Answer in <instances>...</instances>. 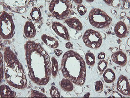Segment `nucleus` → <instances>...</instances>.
Wrapping results in <instances>:
<instances>
[{
  "label": "nucleus",
  "instance_id": "f257e3e1",
  "mask_svg": "<svg viewBox=\"0 0 130 98\" xmlns=\"http://www.w3.org/2000/svg\"><path fill=\"white\" fill-rule=\"evenodd\" d=\"M24 48L30 79L36 85H47L52 74L47 53L40 44L33 41H27Z\"/></svg>",
  "mask_w": 130,
  "mask_h": 98
},
{
  "label": "nucleus",
  "instance_id": "f03ea898",
  "mask_svg": "<svg viewBox=\"0 0 130 98\" xmlns=\"http://www.w3.org/2000/svg\"><path fill=\"white\" fill-rule=\"evenodd\" d=\"M61 71L64 78L76 85H84L86 68L82 57L72 50L65 52L61 62Z\"/></svg>",
  "mask_w": 130,
  "mask_h": 98
},
{
  "label": "nucleus",
  "instance_id": "7ed1b4c3",
  "mask_svg": "<svg viewBox=\"0 0 130 98\" xmlns=\"http://www.w3.org/2000/svg\"><path fill=\"white\" fill-rule=\"evenodd\" d=\"M4 60V72L7 83L19 89L26 88L27 80L23 66L9 47L5 49Z\"/></svg>",
  "mask_w": 130,
  "mask_h": 98
},
{
  "label": "nucleus",
  "instance_id": "20e7f679",
  "mask_svg": "<svg viewBox=\"0 0 130 98\" xmlns=\"http://www.w3.org/2000/svg\"><path fill=\"white\" fill-rule=\"evenodd\" d=\"M49 10L58 20L68 19L72 12V6L70 1L52 0L50 4Z\"/></svg>",
  "mask_w": 130,
  "mask_h": 98
},
{
  "label": "nucleus",
  "instance_id": "39448f33",
  "mask_svg": "<svg viewBox=\"0 0 130 98\" xmlns=\"http://www.w3.org/2000/svg\"><path fill=\"white\" fill-rule=\"evenodd\" d=\"M90 24L98 29H104L110 25L112 19L107 13L99 8L91 9L89 14Z\"/></svg>",
  "mask_w": 130,
  "mask_h": 98
},
{
  "label": "nucleus",
  "instance_id": "423d86ee",
  "mask_svg": "<svg viewBox=\"0 0 130 98\" xmlns=\"http://www.w3.org/2000/svg\"><path fill=\"white\" fill-rule=\"evenodd\" d=\"M1 36L3 39L12 38L14 36L15 25L12 16L3 11L1 14Z\"/></svg>",
  "mask_w": 130,
  "mask_h": 98
},
{
  "label": "nucleus",
  "instance_id": "0eeeda50",
  "mask_svg": "<svg viewBox=\"0 0 130 98\" xmlns=\"http://www.w3.org/2000/svg\"><path fill=\"white\" fill-rule=\"evenodd\" d=\"M83 41L86 46L95 49L101 46L102 39L100 34L98 32L92 29H89L83 34Z\"/></svg>",
  "mask_w": 130,
  "mask_h": 98
},
{
  "label": "nucleus",
  "instance_id": "6e6552de",
  "mask_svg": "<svg viewBox=\"0 0 130 98\" xmlns=\"http://www.w3.org/2000/svg\"><path fill=\"white\" fill-rule=\"evenodd\" d=\"M117 90L124 95L130 96V83L128 78L124 75H120L118 78Z\"/></svg>",
  "mask_w": 130,
  "mask_h": 98
},
{
  "label": "nucleus",
  "instance_id": "1a4fd4ad",
  "mask_svg": "<svg viewBox=\"0 0 130 98\" xmlns=\"http://www.w3.org/2000/svg\"><path fill=\"white\" fill-rule=\"evenodd\" d=\"M52 30L58 35L67 41L70 40L69 33L67 29L58 22H54L52 24Z\"/></svg>",
  "mask_w": 130,
  "mask_h": 98
},
{
  "label": "nucleus",
  "instance_id": "9d476101",
  "mask_svg": "<svg viewBox=\"0 0 130 98\" xmlns=\"http://www.w3.org/2000/svg\"><path fill=\"white\" fill-rule=\"evenodd\" d=\"M114 32L116 36L120 38L126 37L129 34V31L126 24L123 21H119L116 25Z\"/></svg>",
  "mask_w": 130,
  "mask_h": 98
},
{
  "label": "nucleus",
  "instance_id": "9b49d317",
  "mask_svg": "<svg viewBox=\"0 0 130 98\" xmlns=\"http://www.w3.org/2000/svg\"><path fill=\"white\" fill-rule=\"evenodd\" d=\"M111 59L118 65L124 67L127 63V57L125 53L121 51L114 52L111 55Z\"/></svg>",
  "mask_w": 130,
  "mask_h": 98
},
{
  "label": "nucleus",
  "instance_id": "f8f14e48",
  "mask_svg": "<svg viewBox=\"0 0 130 98\" xmlns=\"http://www.w3.org/2000/svg\"><path fill=\"white\" fill-rule=\"evenodd\" d=\"M24 34L27 38H32L36 35V29L32 22L27 21L24 26Z\"/></svg>",
  "mask_w": 130,
  "mask_h": 98
},
{
  "label": "nucleus",
  "instance_id": "ddd939ff",
  "mask_svg": "<svg viewBox=\"0 0 130 98\" xmlns=\"http://www.w3.org/2000/svg\"><path fill=\"white\" fill-rule=\"evenodd\" d=\"M65 23L71 28L80 31L83 29V26L79 20L76 18H70L65 20Z\"/></svg>",
  "mask_w": 130,
  "mask_h": 98
},
{
  "label": "nucleus",
  "instance_id": "4468645a",
  "mask_svg": "<svg viewBox=\"0 0 130 98\" xmlns=\"http://www.w3.org/2000/svg\"><path fill=\"white\" fill-rule=\"evenodd\" d=\"M16 94L9 87L6 85L1 86V98H13L15 97Z\"/></svg>",
  "mask_w": 130,
  "mask_h": 98
},
{
  "label": "nucleus",
  "instance_id": "2eb2a0df",
  "mask_svg": "<svg viewBox=\"0 0 130 98\" xmlns=\"http://www.w3.org/2000/svg\"><path fill=\"white\" fill-rule=\"evenodd\" d=\"M41 39L46 45L52 49H56L59 46L58 42L53 37L47 35H42L41 36Z\"/></svg>",
  "mask_w": 130,
  "mask_h": 98
},
{
  "label": "nucleus",
  "instance_id": "dca6fc26",
  "mask_svg": "<svg viewBox=\"0 0 130 98\" xmlns=\"http://www.w3.org/2000/svg\"><path fill=\"white\" fill-rule=\"evenodd\" d=\"M103 79L107 83H111L116 79V75L114 71L111 69L105 70L103 74Z\"/></svg>",
  "mask_w": 130,
  "mask_h": 98
},
{
  "label": "nucleus",
  "instance_id": "f3484780",
  "mask_svg": "<svg viewBox=\"0 0 130 98\" xmlns=\"http://www.w3.org/2000/svg\"><path fill=\"white\" fill-rule=\"evenodd\" d=\"M60 86L65 91H72L74 88L73 83L72 81L67 78H63L60 81Z\"/></svg>",
  "mask_w": 130,
  "mask_h": 98
},
{
  "label": "nucleus",
  "instance_id": "a211bd4d",
  "mask_svg": "<svg viewBox=\"0 0 130 98\" xmlns=\"http://www.w3.org/2000/svg\"><path fill=\"white\" fill-rule=\"evenodd\" d=\"M51 71L53 77L55 78L57 76L58 72V63L57 59L54 57L52 58Z\"/></svg>",
  "mask_w": 130,
  "mask_h": 98
},
{
  "label": "nucleus",
  "instance_id": "6ab92c4d",
  "mask_svg": "<svg viewBox=\"0 0 130 98\" xmlns=\"http://www.w3.org/2000/svg\"><path fill=\"white\" fill-rule=\"evenodd\" d=\"M85 60L87 65L93 66L95 63V57L93 53L91 52H87L85 54Z\"/></svg>",
  "mask_w": 130,
  "mask_h": 98
},
{
  "label": "nucleus",
  "instance_id": "aec40b11",
  "mask_svg": "<svg viewBox=\"0 0 130 98\" xmlns=\"http://www.w3.org/2000/svg\"><path fill=\"white\" fill-rule=\"evenodd\" d=\"M30 16L33 20L35 21H39L41 19V12L38 7H33L30 12Z\"/></svg>",
  "mask_w": 130,
  "mask_h": 98
},
{
  "label": "nucleus",
  "instance_id": "412c9836",
  "mask_svg": "<svg viewBox=\"0 0 130 98\" xmlns=\"http://www.w3.org/2000/svg\"><path fill=\"white\" fill-rule=\"evenodd\" d=\"M107 67V62L103 59L100 60L99 61L98 64V70L100 74L103 73L104 71L106 70Z\"/></svg>",
  "mask_w": 130,
  "mask_h": 98
},
{
  "label": "nucleus",
  "instance_id": "4be33fe9",
  "mask_svg": "<svg viewBox=\"0 0 130 98\" xmlns=\"http://www.w3.org/2000/svg\"><path fill=\"white\" fill-rule=\"evenodd\" d=\"M50 94L52 98H60V95L58 89L55 86H52L50 89Z\"/></svg>",
  "mask_w": 130,
  "mask_h": 98
},
{
  "label": "nucleus",
  "instance_id": "5701e85b",
  "mask_svg": "<svg viewBox=\"0 0 130 98\" xmlns=\"http://www.w3.org/2000/svg\"><path fill=\"white\" fill-rule=\"evenodd\" d=\"M95 91L97 93H101L103 90V83L101 81L98 80L95 82Z\"/></svg>",
  "mask_w": 130,
  "mask_h": 98
},
{
  "label": "nucleus",
  "instance_id": "b1692460",
  "mask_svg": "<svg viewBox=\"0 0 130 98\" xmlns=\"http://www.w3.org/2000/svg\"><path fill=\"white\" fill-rule=\"evenodd\" d=\"M31 97L32 98H36V97H46V95H44V94L41 93L39 91L32 90L31 93Z\"/></svg>",
  "mask_w": 130,
  "mask_h": 98
},
{
  "label": "nucleus",
  "instance_id": "393cba45",
  "mask_svg": "<svg viewBox=\"0 0 130 98\" xmlns=\"http://www.w3.org/2000/svg\"><path fill=\"white\" fill-rule=\"evenodd\" d=\"M77 11L80 15H84L87 12V9L83 5H79L77 7Z\"/></svg>",
  "mask_w": 130,
  "mask_h": 98
},
{
  "label": "nucleus",
  "instance_id": "a878e982",
  "mask_svg": "<svg viewBox=\"0 0 130 98\" xmlns=\"http://www.w3.org/2000/svg\"><path fill=\"white\" fill-rule=\"evenodd\" d=\"M1 57V80H2L4 77V68H3V55L2 53H0Z\"/></svg>",
  "mask_w": 130,
  "mask_h": 98
},
{
  "label": "nucleus",
  "instance_id": "bb28decb",
  "mask_svg": "<svg viewBox=\"0 0 130 98\" xmlns=\"http://www.w3.org/2000/svg\"><path fill=\"white\" fill-rule=\"evenodd\" d=\"M120 6V1L119 0H111V6L114 7H118Z\"/></svg>",
  "mask_w": 130,
  "mask_h": 98
},
{
  "label": "nucleus",
  "instance_id": "cd10ccee",
  "mask_svg": "<svg viewBox=\"0 0 130 98\" xmlns=\"http://www.w3.org/2000/svg\"><path fill=\"white\" fill-rule=\"evenodd\" d=\"M123 6L124 8L128 9L130 7V1H123Z\"/></svg>",
  "mask_w": 130,
  "mask_h": 98
},
{
  "label": "nucleus",
  "instance_id": "c85d7f7f",
  "mask_svg": "<svg viewBox=\"0 0 130 98\" xmlns=\"http://www.w3.org/2000/svg\"><path fill=\"white\" fill-rule=\"evenodd\" d=\"M106 54L104 52H100L98 55V59L99 60H102L105 58Z\"/></svg>",
  "mask_w": 130,
  "mask_h": 98
},
{
  "label": "nucleus",
  "instance_id": "c756f323",
  "mask_svg": "<svg viewBox=\"0 0 130 98\" xmlns=\"http://www.w3.org/2000/svg\"><path fill=\"white\" fill-rule=\"evenodd\" d=\"M54 52L55 54L57 56V57H60L62 54L63 52L61 50H60L59 49H54Z\"/></svg>",
  "mask_w": 130,
  "mask_h": 98
},
{
  "label": "nucleus",
  "instance_id": "7c9ffc66",
  "mask_svg": "<svg viewBox=\"0 0 130 98\" xmlns=\"http://www.w3.org/2000/svg\"><path fill=\"white\" fill-rule=\"evenodd\" d=\"M113 97H114V98H122V96L118 92L114 91L113 92Z\"/></svg>",
  "mask_w": 130,
  "mask_h": 98
},
{
  "label": "nucleus",
  "instance_id": "2f4dec72",
  "mask_svg": "<svg viewBox=\"0 0 130 98\" xmlns=\"http://www.w3.org/2000/svg\"><path fill=\"white\" fill-rule=\"evenodd\" d=\"M65 46L67 49H72L73 48V45L72 44V43L70 42H68L66 44H65Z\"/></svg>",
  "mask_w": 130,
  "mask_h": 98
},
{
  "label": "nucleus",
  "instance_id": "473e14b6",
  "mask_svg": "<svg viewBox=\"0 0 130 98\" xmlns=\"http://www.w3.org/2000/svg\"><path fill=\"white\" fill-rule=\"evenodd\" d=\"M104 2L107 4H108L109 6H111V0H109V1H108V0H105L104 1Z\"/></svg>",
  "mask_w": 130,
  "mask_h": 98
},
{
  "label": "nucleus",
  "instance_id": "72a5a7b5",
  "mask_svg": "<svg viewBox=\"0 0 130 98\" xmlns=\"http://www.w3.org/2000/svg\"><path fill=\"white\" fill-rule=\"evenodd\" d=\"M71 15L72 17V18H76L77 16V14L74 12H72Z\"/></svg>",
  "mask_w": 130,
  "mask_h": 98
},
{
  "label": "nucleus",
  "instance_id": "f704fd0d",
  "mask_svg": "<svg viewBox=\"0 0 130 98\" xmlns=\"http://www.w3.org/2000/svg\"><path fill=\"white\" fill-rule=\"evenodd\" d=\"M119 49H120V50H124L126 49V46H125L123 44H122V45H120Z\"/></svg>",
  "mask_w": 130,
  "mask_h": 98
},
{
  "label": "nucleus",
  "instance_id": "c9c22d12",
  "mask_svg": "<svg viewBox=\"0 0 130 98\" xmlns=\"http://www.w3.org/2000/svg\"><path fill=\"white\" fill-rule=\"evenodd\" d=\"M76 89H78V91H76V93H78V94H79V93H80L82 92V91H79V90H82V88H81V87H76Z\"/></svg>",
  "mask_w": 130,
  "mask_h": 98
},
{
  "label": "nucleus",
  "instance_id": "e433bc0d",
  "mask_svg": "<svg viewBox=\"0 0 130 98\" xmlns=\"http://www.w3.org/2000/svg\"><path fill=\"white\" fill-rule=\"evenodd\" d=\"M90 96V93L89 92H88L84 96V98H89Z\"/></svg>",
  "mask_w": 130,
  "mask_h": 98
},
{
  "label": "nucleus",
  "instance_id": "4c0bfd02",
  "mask_svg": "<svg viewBox=\"0 0 130 98\" xmlns=\"http://www.w3.org/2000/svg\"><path fill=\"white\" fill-rule=\"evenodd\" d=\"M75 3H77V4H79V5H81V4L82 3V1H81V0H80V1H76V0H74V1H73Z\"/></svg>",
  "mask_w": 130,
  "mask_h": 98
},
{
  "label": "nucleus",
  "instance_id": "58836bf2",
  "mask_svg": "<svg viewBox=\"0 0 130 98\" xmlns=\"http://www.w3.org/2000/svg\"><path fill=\"white\" fill-rule=\"evenodd\" d=\"M126 15V13L125 12H121V13H120V17H124Z\"/></svg>",
  "mask_w": 130,
  "mask_h": 98
},
{
  "label": "nucleus",
  "instance_id": "ea45409f",
  "mask_svg": "<svg viewBox=\"0 0 130 98\" xmlns=\"http://www.w3.org/2000/svg\"><path fill=\"white\" fill-rule=\"evenodd\" d=\"M130 38H129V39H128V41H127V44H128V46H130Z\"/></svg>",
  "mask_w": 130,
  "mask_h": 98
},
{
  "label": "nucleus",
  "instance_id": "a19ab883",
  "mask_svg": "<svg viewBox=\"0 0 130 98\" xmlns=\"http://www.w3.org/2000/svg\"><path fill=\"white\" fill-rule=\"evenodd\" d=\"M117 41H118V44H120L121 43V40L118 39Z\"/></svg>",
  "mask_w": 130,
  "mask_h": 98
}]
</instances>
